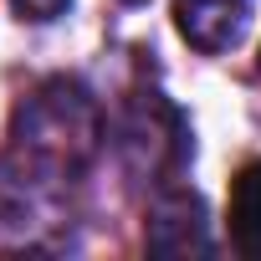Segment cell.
Wrapping results in <instances>:
<instances>
[{
	"label": "cell",
	"mask_w": 261,
	"mask_h": 261,
	"mask_svg": "<svg viewBox=\"0 0 261 261\" xmlns=\"http://www.w3.org/2000/svg\"><path fill=\"white\" fill-rule=\"evenodd\" d=\"M144 246L154 256H205L210 251V220H205V200L185 185H159L154 205H149V225H144Z\"/></svg>",
	"instance_id": "cell-3"
},
{
	"label": "cell",
	"mask_w": 261,
	"mask_h": 261,
	"mask_svg": "<svg viewBox=\"0 0 261 261\" xmlns=\"http://www.w3.org/2000/svg\"><path fill=\"white\" fill-rule=\"evenodd\" d=\"M251 21V0H174V26L179 36L205 51V57H220L241 41Z\"/></svg>",
	"instance_id": "cell-4"
},
{
	"label": "cell",
	"mask_w": 261,
	"mask_h": 261,
	"mask_svg": "<svg viewBox=\"0 0 261 261\" xmlns=\"http://www.w3.org/2000/svg\"><path fill=\"white\" fill-rule=\"evenodd\" d=\"M123 6H144V0H123Z\"/></svg>",
	"instance_id": "cell-7"
},
{
	"label": "cell",
	"mask_w": 261,
	"mask_h": 261,
	"mask_svg": "<svg viewBox=\"0 0 261 261\" xmlns=\"http://www.w3.org/2000/svg\"><path fill=\"white\" fill-rule=\"evenodd\" d=\"M11 6L21 11V21H57V16H67L72 0H11Z\"/></svg>",
	"instance_id": "cell-6"
},
{
	"label": "cell",
	"mask_w": 261,
	"mask_h": 261,
	"mask_svg": "<svg viewBox=\"0 0 261 261\" xmlns=\"http://www.w3.org/2000/svg\"><path fill=\"white\" fill-rule=\"evenodd\" d=\"M118 149L139 179L169 185L190 159V123L179 118V108L164 92L134 87L118 113Z\"/></svg>",
	"instance_id": "cell-2"
},
{
	"label": "cell",
	"mask_w": 261,
	"mask_h": 261,
	"mask_svg": "<svg viewBox=\"0 0 261 261\" xmlns=\"http://www.w3.org/2000/svg\"><path fill=\"white\" fill-rule=\"evenodd\" d=\"M102 144V113L82 82L51 77L21 97L6 139V174L26 190H67L87 174Z\"/></svg>",
	"instance_id": "cell-1"
},
{
	"label": "cell",
	"mask_w": 261,
	"mask_h": 261,
	"mask_svg": "<svg viewBox=\"0 0 261 261\" xmlns=\"http://www.w3.org/2000/svg\"><path fill=\"white\" fill-rule=\"evenodd\" d=\"M230 246L246 261H261V159L241 164L230 179Z\"/></svg>",
	"instance_id": "cell-5"
}]
</instances>
